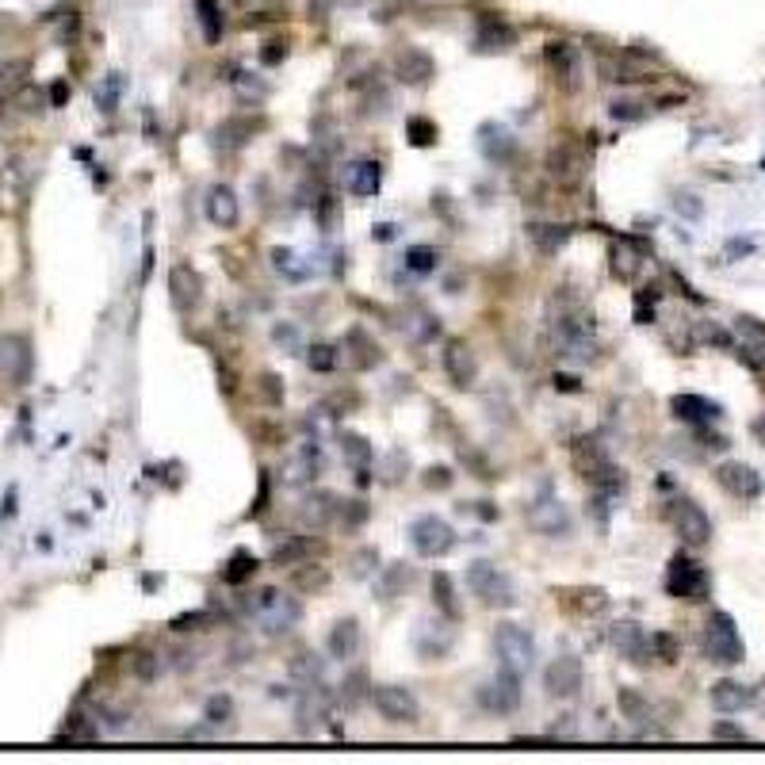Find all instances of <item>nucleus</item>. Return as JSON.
I'll return each mask as SVG.
<instances>
[{
	"instance_id": "f257e3e1",
	"label": "nucleus",
	"mask_w": 765,
	"mask_h": 765,
	"mask_svg": "<svg viewBox=\"0 0 765 765\" xmlns=\"http://www.w3.org/2000/svg\"><path fill=\"white\" fill-rule=\"evenodd\" d=\"M245 612L261 624V632L268 635V639H280V635H287L295 624H299V616H303L299 601H295V597H287V593H280V590L249 593V597H245Z\"/></svg>"
},
{
	"instance_id": "f03ea898",
	"label": "nucleus",
	"mask_w": 765,
	"mask_h": 765,
	"mask_svg": "<svg viewBox=\"0 0 765 765\" xmlns=\"http://www.w3.org/2000/svg\"><path fill=\"white\" fill-rule=\"evenodd\" d=\"M494 655L502 662V670L525 678L536 670V639L521 624H498L494 628Z\"/></svg>"
},
{
	"instance_id": "7ed1b4c3",
	"label": "nucleus",
	"mask_w": 765,
	"mask_h": 765,
	"mask_svg": "<svg viewBox=\"0 0 765 765\" xmlns=\"http://www.w3.org/2000/svg\"><path fill=\"white\" fill-rule=\"evenodd\" d=\"M704 655L712 658V662H720V666H739L746 655L743 639H739V628H735V620H731V612L716 609L708 620H704Z\"/></svg>"
},
{
	"instance_id": "20e7f679",
	"label": "nucleus",
	"mask_w": 765,
	"mask_h": 765,
	"mask_svg": "<svg viewBox=\"0 0 765 765\" xmlns=\"http://www.w3.org/2000/svg\"><path fill=\"white\" fill-rule=\"evenodd\" d=\"M467 586L479 597L486 609H509L517 601V590L509 582V574L494 567V563H471L467 567Z\"/></svg>"
},
{
	"instance_id": "39448f33",
	"label": "nucleus",
	"mask_w": 765,
	"mask_h": 765,
	"mask_svg": "<svg viewBox=\"0 0 765 765\" xmlns=\"http://www.w3.org/2000/svg\"><path fill=\"white\" fill-rule=\"evenodd\" d=\"M666 593L678 601H704L708 597V570L693 563L685 551H678L670 559V570H666Z\"/></svg>"
},
{
	"instance_id": "423d86ee",
	"label": "nucleus",
	"mask_w": 765,
	"mask_h": 765,
	"mask_svg": "<svg viewBox=\"0 0 765 765\" xmlns=\"http://www.w3.org/2000/svg\"><path fill=\"white\" fill-rule=\"evenodd\" d=\"M410 544H414L417 555L440 559V555H448V551L456 547V528L448 525L444 517L425 513V517H417L414 525H410Z\"/></svg>"
},
{
	"instance_id": "0eeeda50",
	"label": "nucleus",
	"mask_w": 765,
	"mask_h": 765,
	"mask_svg": "<svg viewBox=\"0 0 765 765\" xmlns=\"http://www.w3.org/2000/svg\"><path fill=\"white\" fill-rule=\"evenodd\" d=\"M582 685H586V666H582V658L559 655V658H551V662L544 666L547 697L570 700V697H578V693H582Z\"/></svg>"
},
{
	"instance_id": "6e6552de",
	"label": "nucleus",
	"mask_w": 765,
	"mask_h": 765,
	"mask_svg": "<svg viewBox=\"0 0 765 765\" xmlns=\"http://www.w3.org/2000/svg\"><path fill=\"white\" fill-rule=\"evenodd\" d=\"M372 704L387 723H414L417 712H421V704L406 685H375Z\"/></svg>"
},
{
	"instance_id": "1a4fd4ad",
	"label": "nucleus",
	"mask_w": 765,
	"mask_h": 765,
	"mask_svg": "<svg viewBox=\"0 0 765 765\" xmlns=\"http://www.w3.org/2000/svg\"><path fill=\"white\" fill-rule=\"evenodd\" d=\"M716 482H720L731 498H739V502H754V498H762V490H765L762 475H758L750 463H739V459L720 463V467H716Z\"/></svg>"
},
{
	"instance_id": "9d476101",
	"label": "nucleus",
	"mask_w": 765,
	"mask_h": 765,
	"mask_svg": "<svg viewBox=\"0 0 765 765\" xmlns=\"http://www.w3.org/2000/svg\"><path fill=\"white\" fill-rule=\"evenodd\" d=\"M521 700H525V693H521V678H517V674H509V670H502L498 678H490L479 689V704L486 708V712H498V716L517 712V708H521Z\"/></svg>"
},
{
	"instance_id": "9b49d317",
	"label": "nucleus",
	"mask_w": 765,
	"mask_h": 765,
	"mask_svg": "<svg viewBox=\"0 0 765 765\" xmlns=\"http://www.w3.org/2000/svg\"><path fill=\"white\" fill-rule=\"evenodd\" d=\"M670 521L678 528V536L685 544H708L712 540V521H708V513L700 509L697 502H689V498H674L670 502Z\"/></svg>"
},
{
	"instance_id": "f8f14e48",
	"label": "nucleus",
	"mask_w": 765,
	"mask_h": 765,
	"mask_svg": "<svg viewBox=\"0 0 765 765\" xmlns=\"http://www.w3.org/2000/svg\"><path fill=\"white\" fill-rule=\"evenodd\" d=\"M609 643L616 647V655L628 658V662H639V666H647V662L655 658L651 635L643 632L635 620H620V624H612V628H609Z\"/></svg>"
},
{
	"instance_id": "ddd939ff",
	"label": "nucleus",
	"mask_w": 765,
	"mask_h": 765,
	"mask_svg": "<svg viewBox=\"0 0 765 765\" xmlns=\"http://www.w3.org/2000/svg\"><path fill=\"white\" fill-rule=\"evenodd\" d=\"M169 303L180 314H192L203 303V276H199L192 264H173L169 268Z\"/></svg>"
},
{
	"instance_id": "4468645a",
	"label": "nucleus",
	"mask_w": 765,
	"mask_h": 765,
	"mask_svg": "<svg viewBox=\"0 0 765 765\" xmlns=\"http://www.w3.org/2000/svg\"><path fill=\"white\" fill-rule=\"evenodd\" d=\"M444 372H448V379L456 383L459 391H471V387H475V379H479V360H475V352H471L467 341L452 337V341L444 345Z\"/></svg>"
},
{
	"instance_id": "2eb2a0df",
	"label": "nucleus",
	"mask_w": 765,
	"mask_h": 765,
	"mask_svg": "<svg viewBox=\"0 0 765 765\" xmlns=\"http://www.w3.org/2000/svg\"><path fill=\"white\" fill-rule=\"evenodd\" d=\"M586 165H590L586 150H582L578 142H570V138L547 153V169H551V176H555L559 184H578L582 173H586Z\"/></svg>"
},
{
	"instance_id": "dca6fc26",
	"label": "nucleus",
	"mask_w": 765,
	"mask_h": 765,
	"mask_svg": "<svg viewBox=\"0 0 765 765\" xmlns=\"http://www.w3.org/2000/svg\"><path fill=\"white\" fill-rule=\"evenodd\" d=\"M203 211H207V219L215 222L219 230H234L238 226V192L230 188V184H211L207 188V199H203Z\"/></svg>"
},
{
	"instance_id": "f3484780",
	"label": "nucleus",
	"mask_w": 765,
	"mask_h": 765,
	"mask_svg": "<svg viewBox=\"0 0 765 765\" xmlns=\"http://www.w3.org/2000/svg\"><path fill=\"white\" fill-rule=\"evenodd\" d=\"M532 525L540 528L544 536H551V540H559V536H567L570 532V513H567V505L559 502L551 490H547L544 498H536V505H532Z\"/></svg>"
},
{
	"instance_id": "a211bd4d",
	"label": "nucleus",
	"mask_w": 765,
	"mask_h": 765,
	"mask_svg": "<svg viewBox=\"0 0 765 765\" xmlns=\"http://www.w3.org/2000/svg\"><path fill=\"white\" fill-rule=\"evenodd\" d=\"M0 375L12 383H23L31 375V349L16 333H0Z\"/></svg>"
},
{
	"instance_id": "6ab92c4d",
	"label": "nucleus",
	"mask_w": 765,
	"mask_h": 765,
	"mask_svg": "<svg viewBox=\"0 0 765 765\" xmlns=\"http://www.w3.org/2000/svg\"><path fill=\"white\" fill-rule=\"evenodd\" d=\"M345 349H349V360L356 372H372V368L383 364V349H379V341L364 326H352L345 333Z\"/></svg>"
},
{
	"instance_id": "aec40b11",
	"label": "nucleus",
	"mask_w": 765,
	"mask_h": 765,
	"mask_svg": "<svg viewBox=\"0 0 765 765\" xmlns=\"http://www.w3.org/2000/svg\"><path fill=\"white\" fill-rule=\"evenodd\" d=\"M326 651H329V658H337V662H352V658L360 655V620L341 616V620L329 628Z\"/></svg>"
},
{
	"instance_id": "412c9836",
	"label": "nucleus",
	"mask_w": 765,
	"mask_h": 765,
	"mask_svg": "<svg viewBox=\"0 0 765 765\" xmlns=\"http://www.w3.org/2000/svg\"><path fill=\"white\" fill-rule=\"evenodd\" d=\"M670 410H674L678 421L697 425V429L712 425V421L720 417V406H716L712 398H700V394H674V398H670Z\"/></svg>"
},
{
	"instance_id": "4be33fe9",
	"label": "nucleus",
	"mask_w": 765,
	"mask_h": 765,
	"mask_svg": "<svg viewBox=\"0 0 765 765\" xmlns=\"http://www.w3.org/2000/svg\"><path fill=\"white\" fill-rule=\"evenodd\" d=\"M433 58L425 54V50H402L398 58H394V77L402 81V85H429L433 81Z\"/></svg>"
},
{
	"instance_id": "5701e85b",
	"label": "nucleus",
	"mask_w": 765,
	"mask_h": 765,
	"mask_svg": "<svg viewBox=\"0 0 765 765\" xmlns=\"http://www.w3.org/2000/svg\"><path fill=\"white\" fill-rule=\"evenodd\" d=\"M620 712H624V720L632 723L639 735H658L651 720H655V708H651V700L643 697V693H635V689H620Z\"/></svg>"
},
{
	"instance_id": "b1692460",
	"label": "nucleus",
	"mask_w": 765,
	"mask_h": 765,
	"mask_svg": "<svg viewBox=\"0 0 765 765\" xmlns=\"http://www.w3.org/2000/svg\"><path fill=\"white\" fill-rule=\"evenodd\" d=\"M708 697H712V708H716V712H743V708L754 704V689H746L739 681H716Z\"/></svg>"
},
{
	"instance_id": "393cba45",
	"label": "nucleus",
	"mask_w": 765,
	"mask_h": 765,
	"mask_svg": "<svg viewBox=\"0 0 765 765\" xmlns=\"http://www.w3.org/2000/svg\"><path fill=\"white\" fill-rule=\"evenodd\" d=\"M517 43V31L509 27L505 20H482L479 31H475V50H509Z\"/></svg>"
},
{
	"instance_id": "a878e982",
	"label": "nucleus",
	"mask_w": 765,
	"mask_h": 765,
	"mask_svg": "<svg viewBox=\"0 0 765 765\" xmlns=\"http://www.w3.org/2000/svg\"><path fill=\"white\" fill-rule=\"evenodd\" d=\"M544 58H547V66L563 77V85H570V88L578 85V81H574V77H578V50H574V46L570 43H551L544 50Z\"/></svg>"
},
{
	"instance_id": "bb28decb",
	"label": "nucleus",
	"mask_w": 765,
	"mask_h": 765,
	"mask_svg": "<svg viewBox=\"0 0 765 765\" xmlns=\"http://www.w3.org/2000/svg\"><path fill=\"white\" fill-rule=\"evenodd\" d=\"M287 674L295 681H306V685H318L322 681V674H326V658L322 655H314V651H295L291 655V662H287Z\"/></svg>"
},
{
	"instance_id": "cd10ccee",
	"label": "nucleus",
	"mask_w": 765,
	"mask_h": 765,
	"mask_svg": "<svg viewBox=\"0 0 765 765\" xmlns=\"http://www.w3.org/2000/svg\"><path fill=\"white\" fill-rule=\"evenodd\" d=\"M337 509H341V502H337V494H310L303 505V521H310L314 528H322L326 521H333L337 517Z\"/></svg>"
},
{
	"instance_id": "c85d7f7f",
	"label": "nucleus",
	"mask_w": 765,
	"mask_h": 765,
	"mask_svg": "<svg viewBox=\"0 0 765 765\" xmlns=\"http://www.w3.org/2000/svg\"><path fill=\"white\" fill-rule=\"evenodd\" d=\"M291 586H295V593H318L329 586V574H326V567H314V563H295V570H291Z\"/></svg>"
},
{
	"instance_id": "c756f323",
	"label": "nucleus",
	"mask_w": 765,
	"mask_h": 765,
	"mask_svg": "<svg viewBox=\"0 0 765 765\" xmlns=\"http://www.w3.org/2000/svg\"><path fill=\"white\" fill-rule=\"evenodd\" d=\"M559 597H563V609L567 612H601L609 605L601 590H559Z\"/></svg>"
},
{
	"instance_id": "7c9ffc66",
	"label": "nucleus",
	"mask_w": 765,
	"mask_h": 765,
	"mask_svg": "<svg viewBox=\"0 0 765 765\" xmlns=\"http://www.w3.org/2000/svg\"><path fill=\"white\" fill-rule=\"evenodd\" d=\"M433 601H437V609L444 612V616L463 620V609H459L456 590H452V578H448V574H433Z\"/></svg>"
},
{
	"instance_id": "2f4dec72",
	"label": "nucleus",
	"mask_w": 765,
	"mask_h": 765,
	"mask_svg": "<svg viewBox=\"0 0 765 765\" xmlns=\"http://www.w3.org/2000/svg\"><path fill=\"white\" fill-rule=\"evenodd\" d=\"M196 12H199V23H203L207 43H219L222 39V8L215 4V0H196Z\"/></svg>"
},
{
	"instance_id": "473e14b6",
	"label": "nucleus",
	"mask_w": 765,
	"mask_h": 765,
	"mask_svg": "<svg viewBox=\"0 0 765 765\" xmlns=\"http://www.w3.org/2000/svg\"><path fill=\"white\" fill-rule=\"evenodd\" d=\"M341 448H345V459H349L352 467L368 471V463H372V444H368V440L356 437V433H345V437H341Z\"/></svg>"
},
{
	"instance_id": "72a5a7b5",
	"label": "nucleus",
	"mask_w": 765,
	"mask_h": 765,
	"mask_svg": "<svg viewBox=\"0 0 765 765\" xmlns=\"http://www.w3.org/2000/svg\"><path fill=\"white\" fill-rule=\"evenodd\" d=\"M735 329H739V337H743L746 345L754 352H762L765 356V322H758V318H735Z\"/></svg>"
},
{
	"instance_id": "f704fd0d",
	"label": "nucleus",
	"mask_w": 765,
	"mask_h": 765,
	"mask_svg": "<svg viewBox=\"0 0 765 765\" xmlns=\"http://www.w3.org/2000/svg\"><path fill=\"white\" fill-rule=\"evenodd\" d=\"M352 192L356 196H375L379 192V165L375 161H364L360 173H352Z\"/></svg>"
},
{
	"instance_id": "c9c22d12",
	"label": "nucleus",
	"mask_w": 765,
	"mask_h": 765,
	"mask_svg": "<svg viewBox=\"0 0 765 765\" xmlns=\"http://www.w3.org/2000/svg\"><path fill=\"white\" fill-rule=\"evenodd\" d=\"M257 394H261L264 406H272V410H276V406L284 402V379H280L276 372H264L261 379H257Z\"/></svg>"
},
{
	"instance_id": "e433bc0d",
	"label": "nucleus",
	"mask_w": 765,
	"mask_h": 765,
	"mask_svg": "<svg viewBox=\"0 0 765 765\" xmlns=\"http://www.w3.org/2000/svg\"><path fill=\"white\" fill-rule=\"evenodd\" d=\"M567 238H570L567 226H532V241H536L544 253H555Z\"/></svg>"
},
{
	"instance_id": "4c0bfd02",
	"label": "nucleus",
	"mask_w": 765,
	"mask_h": 765,
	"mask_svg": "<svg viewBox=\"0 0 765 765\" xmlns=\"http://www.w3.org/2000/svg\"><path fill=\"white\" fill-rule=\"evenodd\" d=\"M410 586V570L402 567V563H391L387 567V578H383V586H379V597L387 601V597H398V593Z\"/></svg>"
},
{
	"instance_id": "58836bf2",
	"label": "nucleus",
	"mask_w": 765,
	"mask_h": 765,
	"mask_svg": "<svg viewBox=\"0 0 765 765\" xmlns=\"http://www.w3.org/2000/svg\"><path fill=\"white\" fill-rule=\"evenodd\" d=\"M253 570H257V559H253L249 551H238V555L230 559V567L222 570V578H226L230 586H238V582H245V578H249Z\"/></svg>"
},
{
	"instance_id": "ea45409f",
	"label": "nucleus",
	"mask_w": 765,
	"mask_h": 765,
	"mask_svg": "<svg viewBox=\"0 0 765 765\" xmlns=\"http://www.w3.org/2000/svg\"><path fill=\"white\" fill-rule=\"evenodd\" d=\"M341 700L345 704H360V700H368V674L364 670H356V674H349L345 678V685H341Z\"/></svg>"
},
{
	"instance_id": "a19ab883",
	"label": "nucleus",
	"mask_w": 765,
	"mask_h": 765,
	"mask_svg": "<svg viewBox=\"0 0 765 765\" xmlns=\"http://www.w3.org/2000/svg\"><path fill=\"white\" fill-rule=\"evenodd\" d=\"M410 142H414V146H433V142H437V123L425 119V115H414V119H410Z\"/></svg>"
},
{
	"instance_id": "79ce46f5",
	"label": "nucleus",
	"mask_w": 765,
	"mask_h": 765,
	"mask_svg": "<svg viewBox=\"0 0 765 765\" xmlns=\"http://www.w3.org/2000/svg\"><path fill=\"white\" fill-rule=\"evenodd\" d=\"M306 364H310L314 372H333V364H337V349H333V345H310V352H306Z\"/></svg>"
},
{
	"instance_id": "37998d69",
	"label": "nucleus",
	"mask_w": 765,
	"mask_h": 765,
	"mask_svg": "<svg viewBox=\"0 0 765 765\" xmlns=\"http://www.w3.org/2000/svg\"><path fill=\"white\" fill-rule=\"evenodd\" d=\"M207 720L219 723V727H222V723H230V720H234V700L222 697V693H219V697H211V700H207Z\"/></svg>"
},
{
	"instance_id": "c03bdc74",
	"label": "nucleus",
	"mask_w": 765,
	"mask_h": 765,
	"mask_svg": "<svg viewBox=\"0 0 765 765\" xmlns=\"http://www.w3.org/2000/svg\"><path fill=\"white\" fill-rule=\"evenodd\" d=\"M337 513L345 517V525H364V521H368V502H364V498H352V502H341Z\"/></svg>"
},
{
	"instance_id": "a18cd8bd",
	"label": "nucleus",
	"mask_w": 765,
	"mask_h": 765,
	"mask_svg": "<svg viewBox=\"0 0 765 765\" xmlns=\"http://www.w3.org/2000/svg\"><path fill=\"white\" fill-rule=\"evenodd\" d=\"M712 739H720V743H746L750 731L739 727V723H716V727H712Z\"/></svg>"
},
{
	"instance_id": "49530a36",
	"label": "nucleus",
	"mask_w": 765,
	"mask_h": 765,
	"mask_svg": "<svg viewBox=\"0 0 765 765\" xmlns=\"http://www.w3.org/2000/svg\"><path fill=\"white\" fill-rule=\"evenodd\" d=\"M651 647H655V658H662V662H678V639H674L670 632L655 635Z\"/></svg>"
},
{
	"instance_id": "de8ad7c7",
	"label": "nucleus",
	"mask_w": 765,
	"mask_h": 765,
	"mask_svg": "<svg viewBox=\"0 0 765 765\" xmlns=\"http://www.w3.org/2000/svg\"><path fill=\"white\" fill-rule=\"evenodd\" d=\"M303 555H310V544H299V540H287L280 551H276V563L280 567H291V563H299Z\"/></svg>"
},
{
	"instance_id": "09e8293b",
	"label": "nucleus",
	"mask_w": 765,
	"mask_h": 765,
	"mask_svg": "<svg viewBox=\"0 0 765 765\" xmlns=\"http://www.w3.org/2000/svg\"><path fill=\"white\" fill-rule=\"evenodd\" d=\"M131 666H134V674L146 681H153L157 674H161V662H157V655H150V651H146V655H134Z\"/></svg>"
},
{
	"instance_id": "8fccbe9b",
	"label": "nucleus",
	"mask_w": 765,
	"mask_h": 765,
	"mask_svg": "<svg viewBox=\"0 0 765 765\" xmlns=\"http://www.w3.org/2000/svg\"><path fill=\"white\" fill-rule=\"evenodd\" d=\"M375 559H379V555H375L372 547H364L360 555H352V567H349V574H352V578H368V574H372V570H375V567H372Z\"/></svg>"
},
{
	"instance_id": "3c124183",
	"label": "nucleus",
	"mask_w": 765,
	"mask_h": 765,
	"mask_svg": "<svg viewBox=\"0 0 765 765\" xmlns=\"http://www.w3.org/2000/svg\"><path fill=\"white\" fill-rule=\"evenodd\" d=\"M433 257H437V253H433L429 245H417V249H410V268H414V272H429V268L437 264Z\"/></svg>"
},
{
	"instance_id": "603ef678",
	"label": "nucleus",
	"mask_w": 765,
	"mask_h": 765,
	"mask_svg": "<svg viewBox=\"0 0 765 765\" xmlns=\"http://www.w3.org/2000/svg\"><path fill=\"white\" fill-rule=\"evenodd\" d=\"M547 739H551V743H567V739H578V727H574V720H570V716H563V723H555V727L547 731Z\"/></svg>"
},
{
	"instance_id": "864d4df0",
	"label": "nucleus",
	"mask_w": 765,
	"mask_h": 765,
	"mask_svg": "<svg viewBox=\"0 0 765 765\" xmlns=\"http://www.w3.org/2000/svg\"><path fill=\"white\" fill-rule=\"evenodd\" d=\"M425 486H429V490L452 486V471H448V467H429V471H425Z\"/></svg>"
},
{
	"instance_id": "5fc2aeb1",
	"label": "nucleus",
	"mask_w": 765,
	"mask_h": 765,
	"mask_svg": "<svg viewBox=\"0 0 765 765\" xmlns=\"http://www.w3.org/2000/svg\"><path fill=\"white\" fill-rule=\"evenodd\" d=\"M628 261H635V257L624 253V245H616V249H612V272H616V280H628V276H632V272H628Z\"/></svg>"
},
{
	"instance_id": "6e6d98bb",
	"label": "nucleus",
	"mask_w": 765,
	"mask_h": 765,
	"mask_svg": "<svg viewBox=\"0 0 765 765\" xmlns=\"http://www.w3.org/2000/svg\"><path fill=\"white\" fill-rule=\"evenodd\" d=\"M612 115L616 119H639L643 111H639V104H612Z\"/></svg>"
},
{
	"instance_id": "4d7b16f0",
	"label": "nucleus",
	"mask_w": 765,
	"mask_h": 765,
	"mask_svg": "<svg viewBox=\"0 0 765 765\" xmlns=\"http://www.w3.org/2000/svg\"><path fill=\"white\" fill-rule=\"evenodd\" d=\"M268 66H276V62H284V43H272V50L268 54H261Z\"/></svg>"
},
{
	"instance_id": "13d9d810",
	"label": "nucleus",
	"mask_w": 765,
	"mask_h": 765,
	"mask_svg": "<svg viewBox=\"0 0 765 765\" xmlns=\"http://www.w3.org/2000/svg\"><path fill=\"white\" fill-rule=\"evenodd\" d=\"M750 433H754V437H758V440H762V444H765V417H758V421L750 425Z\"/></svg>"
},
{
	"instance_id": "bf43d9fd",
	"label": "nucleus",
	"mask_w": 765,
	"mask_h": 765,
	"mask_svg": "<svg viewBox=\"0 0 765 765\" xmlns=\"http://www.w3.org/2000/svg\"><path fill=\"white\" fill-rule=\"evenodd\" d=\"M555 383H559V391H578V383H574V379H567V375H559Z\"/></svg>"
}]
</instances>
